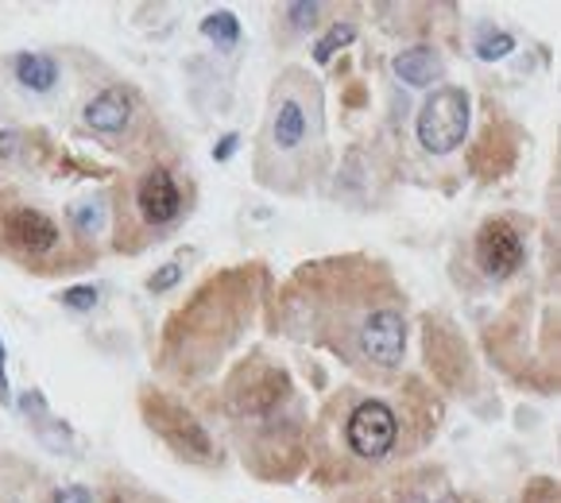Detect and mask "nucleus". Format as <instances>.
Instances as JSON below:
<instances>
[{"mask_svg":"<svg viewBox=\"0 0 561 503\" xmlns=\"http://www.w3.org/2000/svg\"><path fill=\"white\" fill-rule=\"evenodd\" d=\"M469 93L457 90V85H442L434 90V98H426L419 113V124H414V133H419V144L430 151V156H446L454 151L457 144L465 140L469 133Z\"/></svg>","mask_w":561,"mask_h":503,"instance_id":"f257e3e1","label":"nucleus"},{"mask_svg":"<svg viewBox=\"0 0 561 503\" xmlns=\"http://www.w3.org/2000/svg\"><path fill=\"white\" fill-rule=\"evenodd\" d=\"M345 437L356 457H364V461H383V457L396 449V437H399L396 411H391L388 403H380V399H368V403H360L348 414Z\"/></svg>","mask_w":561,"mask_h":503,"instance_id":"f03ea898","label":"nucleus"},{"mask_svg":"<svg viewBox=\"0 0 561 503\" xmlns=\"http://www.w3.org/2000/svg\"><path fill=\"white\" fill-rule=\"evenodd\" d=\"M523 237L507 221H488L477 237V264L488 279H507L523 267Z\"/></svg>","mask_w":561,"mask_h":503,"instance_id":"7ed1b4c3","label":"nucleus"},{"mask_svg":"<svg viewBox=\"0 0 561 503\" xmlns=\"http://www.w3.org/2000/svg\"><path fill=\"white\" fill-rule=\"evenodd\" d=\"M403 348H407V322L399 310H376L364 318L360 325V353L368 361L383 364V368H396L403 364Z\"/></svg>","mask_w":561,"mask_h":503,"instance_id":"20e7f679","label":"nucleus"},{"mask_svg":"<svg viewBox=\"0 0 561 503\" xmlns=\"http://www.w3.org/2000/svg\"><path fill=\"white\" fill-rule=\"evenodd\" d=\"M136 206H140L148 225H171L182 214V191L179 182L171 179V171L156 167V171L144 174L140 191H136Z\"/></svg>","mask_w":561,"mask_h":503,"instance_id":"39448f33","label":"nucleus"},{"mask_svg":"<svg viewBox=\"0 0 561 503\" xmlns=\"http://www.w3.org/2000/svg\"><path fill=\"white\" fill-rule=\"evenodd\" d=\"M4 237H9L20 252H27V256H47L50 248L58 244V225L50 221L43 209L24 206V209H16V214L9 217V225H4Z\"/></svg>","mask_w":561,"mask_h":503,"instance_id":"423d86ee","label":"nucleus"},{"mask_svg":"<svg viewBox=\"0 0 561 503\" xmlns=\"http://www.w3.org/2000/svg\"><path fill=\"white\" fill-rule=\"evenodd\" d=\"M133 121V98L124 90H105L85 105V124L101 136H116Z\"/></svg>","mask_w":561,"mask_h":503,"instance_id":"0eeeda50","label":"nucleus"},{"mask_svg":"<svg viewBox=\"0 0 561 503\" xmlns=\"http://www.w3.org/2000/svg\"><path fill=\"white\" fill-rule=\"evenodd\" d=\"M12 70H16V82L32 93H47L50 85L58 82V62L50 55H39V50H24V55H16Z\"/></svg>","mask_w":561,"mask_h":503,"instance_id":"6e6552de","label":"nucleus"},{"mask_svg":"<svg viewBox=\"0 0 561 503\" xmlns=\"http://www.w3.org/2000/svg\"><path fill=\"white\" fill-rule=\"evenodd\" d=\"M396 75L403 78L407 85H430L442 78V58L430 47H411L396 58Z\"/></svg>","mask_w":561,"mask_h":503,"instance_id":"1a4fd4ad","label":"nucleus"},{"mask_svg":"<svg viewBox=\"0 0 561 503\" xmlns=\"http://www.w3.org/2000/svg\"><path fill=\"white\" fill-rule=\"evenodd\" d=\"M272 140H275V148H283V151H295L298 144L306 140V113L298 101H283V105L275 108Z\"/></svg>","mask_w":561,"mask_h":503,"instance_id":"9d476101","label":"nucleus"},{"mask_svg":"<svg viewBox=\"0 0 561 503\" xmlns=\"http://www.w3.org/2000/svg\"><path fill=\"white\" fill-rule=\"evenodd\" d=\"M202 35H206V39H214L217 47L232 50L240 43V24H237V16H232V12H214V16L202 20Z\"/></svg>","mask_w":561,"mask_h":503,"instance_id":"9b49d317","label":"nucleus"},{"mask_svg":"<svg viewBox=\"0 0 561 503\" xmlns=\"http://www.w3.org/2000/svg\"><path fill=\"white\" fill-rule=\"evenodd\" d=\"M515 50V39L507 32H495V27H484L477 39V55L484 58V62H495V58H504Z\"/></svg>","mask_w":561,"mask_h":503,"instance_id":"f8f14e48","label":"nucleus"},{"mask_svg":"<svg viewBox=\"0 0 561 503\" xmlns=\"http://www.w3.org/2000/svg\"><path fill=\"white\" fill-rule=\"evenodd\" d=\"M353 24H333L330 32L322 35V39H318V47H314V58L318 62H330L333 55H337L341 47H348V43H353Z\"/></svg>","mask_w":561,"mask_h":503,"instance_id":"ddd939ff","label":"nucleus"},{"mask_svg":"<svg viewBox=\"0 0 561 503\" xmlns=\"http://www.w3.org/2000/svg\"><path fill=\"white\" fill-rule=\"evenodd\" d=\"M62 306H70V310H93V306H98V290H93V287L62 290Z\"/></svg>","mask_w":561,"mask_h":503,"instance_id":"4468645a","label":"nucleus"},{"mask_svg":"<svg viewBox=\"0 0 561 503\" xmlns=\"http://www.w3.org/2000/svg\"><path fill=\"white\" fill-rule=\"evenodd\" d=\"M182 279V267L179 264H163V267H159V272L156 275H151V279H148V287L151 290H156V295H159V290H171L174 287V283H179Z\"/></svg>","mask_w":561,"mask_h":503,"instance_id":"2eb2a0df","label":"nucleus"},{"mask_svg":"<svg viewBox=\"0 0 561 503\" xmlns=\"http://www.w3.org/2000/svg\"><path fill=\"white\" fill-rule=\"evenodd\" d=\"M287 16L295 20V27H310V24H314V16H318V4H290Z\"/></svg>","mask_w":561,"mask_h":503,"instance_id":"dca6fc26","label":"nucleus"},{"mask_svg":"<svg viewBox=\"0 0 561 503\" xmlns=\"http://www.w3.org/2000/svg\"><path fill=\"white\" fill-rule=\"evenodd\" d=\"M75 221H78V229H82V232H90V229H98V225H101V209L98 206H78L75 209Z\"/></svg>","mask_w":561,"mask_h":503,"instance_id":"f3484780","label":"nucleus"},{"mask_svg":"<svg viewBox=\"0 0 561 503\" xmlns=\"http://www.w3.org/2000/svg\"><path fill=\"white\" fill-rule=\"evenodd\" d=\"M55 503H93V495H90V488L70 484V488H62V492L55 495Z\"/></svg>","mask_w":561,"mask_h":503,"instance_id":"a211bd4d","label":"nucleus"},{"mask_svg":"<svg viewBox=\"0 0 561 503\" xmlns=\"http://www.w3.org/2000/svg\"><path fill=\"white\" fill-rule=\"evenodd\" d=\"M232 151H237V136H225L221 148H214V159H229Z\"/></svg>","mask_w":561,"mask_h":503,"instance_id":"6ab92c4d","label":"nucleus"},{"mask_svg":"<svg viewBox=\"0 0 561 503\" xmlns=\"http://www.w3.org/2000/svg\"><path fill=\"white\" fill-rule=\"evenodd\" d=\"M0 403H9V376H4V345H0Z\"/></svg>","mask_w":561,"mask_h":503,"instance_id":"aec40b11","label":"nucleus"},{"mask_svg":"<svg viewBox=\"0 0 561 503\" xmlns=\"http://www.w3.org/2000/svg\"><path fill=\"white\" fill-rule=\"evenodd\" d=\"M446 503H457V500H446Z\"/></svg>","mask_w":561,"mask_h":503,"instance_id":"412c9836","label":"nucleus"}]
</instances>
